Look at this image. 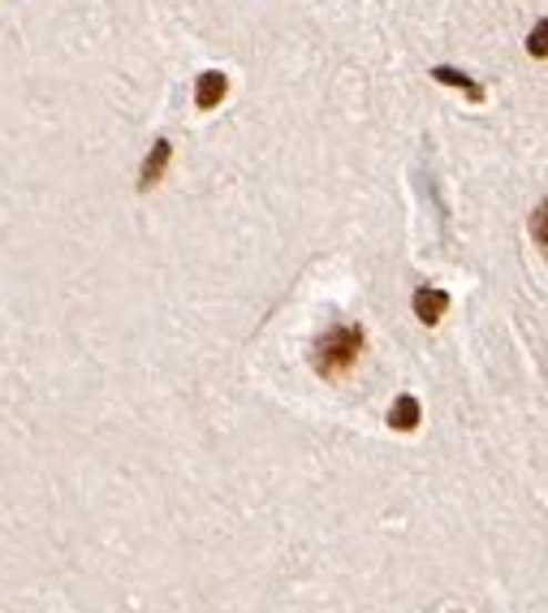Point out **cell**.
<instances>
[{
    "label": "cell",
    "mask_w": 548,
    "mask_h": 613,
    "mask_svg": "<svg viewBox=\"0 0 548 613\" xmlns=\"http://www.w3.org/2000/svg\"><path fill=\"white\" fill-rule=\"evenodd\" d=\"M389 423L397 428V432H410V428L419 423V398L402 394V398H397V407L389 410Z\"/></svg>",
    "instance_id": "obj_5"
},
{
    "label": "cell",
    "mask_w": 548,
    "mask_h": 613,
    "mask_svg": "<svg viewBox=\"0 0 548 613\" xmlns=\"http://www.w3.org/2000/svg\"><path fill=\"white\" fill-rule=\"evenodd\" d=\"M432 79L449 82V86H463L475 104H484V86H479V82H470L467 74H458V70H449V65H436V70H432Z\"/></svg>",
    "instance_id": "obj_6"
},
{
    "label": "cell",
    "mask_w": 548,
    "mask_h": 613,
    "mask_svg": "<svg viewBox=\"0 0 548 613\" xmlns=\"http://www.w3.org/2000/svg\"><path fill=\"white\" fill-rule=\"evenodd\" d=\"M225 91H230V79H225L221 70H203V74H199V86H195V104L207 113V109H216V104L225 100Z\"/></svg>",
    "instance_id": "obj_2"
},
{
    "label": "cell",
    "mask_w": 548,
    "mask_h": 613,
    "mask_svg": "<svg viewBox=\"0 0 548 613\" xmlns=\"http://www.w3.org/2000/svg\"><path fill=\"white\" fill-rule=\"evenodd\" d=\"M445 307H449V294H445V289H419V294H415V311H419L424 325H436Z\"/></svg>",
    "instance_id": "obj_4"
},
{
    "label": "cell",
    "mask_w": 548,
    "mask_h": 613,
    "mask_svg": "<svg viewBox=\"0 0 548 613\" xmlns=\"http://www.w3.org/2000/svg\"><path fill=\"white\" fill-rule=\"evenodd\" d=\"M169 156H173V143H169V139H156V143H152V152H148V161H143V182H139L143 191H148V186H156L160 177H164Z\"/></svg>",
    "instance_id": "obj_3"
},
{
    "label": "cell",
    "mask_w": 548,
    "mask_h": 613,
    "mask_svg": "<svg viewBox=\"0 0 548 613\" xmlns=\"http://www.w3.org/2000/svg\"><path fill=\"white\" fill-rule=\"evenodd\" d=\"M363 355V328L358 325H337L328 328L324 337H315L312 346V368L324 376V380H337L358 364Z\"/></svg>",
    "instance_id": "obj_1"
}]
</instances>
